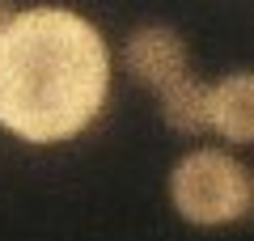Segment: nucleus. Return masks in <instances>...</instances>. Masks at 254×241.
<instances>
[{
  "label": "nucleus",
  "instance_id": "nucleus-1",
  "mask_svg": "<svg viewBox=\"0 0 254 241\" xmlns=\"http://www.w3.org/2000/svg\"><path fill=\"white\" fill-rule=\"evenodd\" d=\"M115 51L72 4L17 9L0 34V131L30 148L85 135L110 102Z\"/></svg>",
  "mask_w": 254,
  "mask_h": 241
},
{
  "label": "nucleus",
  "instance_id": "nucleus-2",
  "mask_svg": "<svg viewBox=\"0 0 254 241\" xmlns=\"http://www.w3.org/2000/svg\"><path fill=\"white\" fill-rule=\"evenodd\" d=\"M165 195L190 229H233L254 220V165L229 144H190L165 174Z\"/></svg>",
  "mask_w": 254,
  "mask_h": 241
},
{
  "label": "nucleus",
  "instance_id": "nucleus-3",
  "mask_svg": "<svg viewBox=\"0 0 254 241\" xmlns=\"http://www.w3.org/2000/svg\"><path fill=\"white\" fill-rule=\"evenodd\" d=\"M123 72L136 85L161 93L178 76L190 72V47L178 26L170 21H140L131 34L123 38Z\"/></svg>",
  "mask_w": 254,
  "mask_h": 241
},
{
  "label": "nucleus",
  "instance_id": "nucleus-4",
  "mask_svg": "<svg viewBox=\"0 0 254 241\" xmlns=\"http://www.w3.org/2000/svg\"><path fill=\"white\" fill-rule=\"evenodd\" d=\"M212 135L229 148H254V68L212 80Z\"/></svg>",
  "mask_w": 254,
  "mask_h": 241
},
{
  "label": "nucleus",
  "instance_id": "nucleus-5",
  "mask_svg": "<svg viewBox=\"0 0 254 241\" xmlns=\"http://www.w3.org/2000/svg\"><path fill=\"white\" fill-rule=\"evenodd\" d=\"M157 115L182 140H203L212 135V80H199L195 72L178 76L157 93Z\"/></svg>",
  "mask_w": 254,
  "mask_h": 241
},
{
  "label": "nucleus",
  "instance_id": "nucleus-6",
  "mask_svg": "<svg viewBox=\"0 0 254 241\" xmlns=\"http://www.w3.org/2000/svg\"><path fill=\"white\" fill-rule=\"evenodd\" d=\"M17 9H21L17 0H0V34H4V30H9V21L17 17Z\"/></svg>",
  "mask_w": 254,
  "mask_h": 241
}]
</instances>
